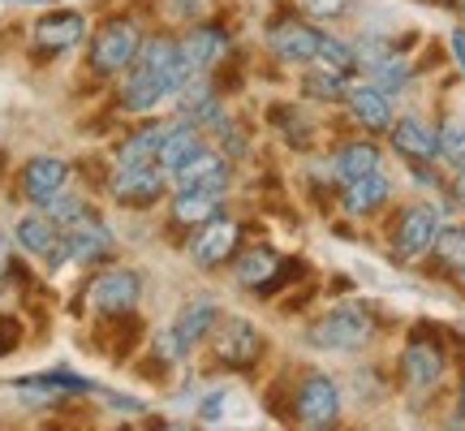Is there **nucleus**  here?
Segmentation results:
<instances>
[{"mask_svg":"<svg viewBox=\"0 0 465 431\" xmlns=\"http://www.w3.org/2000/svg\"><path fill=\"white\" fill-rule=\"evenodd\" d=\"M392 134V147L410 160V165H431L435 155H440V130L427 125V121H418V116H401L388 125Z\"/></svg>","mask_w":465,"mask_h":431,"instance_id":"obj_16","label":"nucleus"},{"mask_svg":"<svg viewBox=\"0 0 465 431\" xmlns=\"http://www.w3.org/2000/svg\"><path fill=\"white\" fill-rule=\"evenodd\" d=\"M276 267H281V255L272 246H250L246 255H237L232 276H237V285H246V289H263L276 276Z\"/></svg>","mask_w":465,"mask_h":431,"instance_id":"obj_26","label":"nucleus"},{"mask_svg":"<svg viewBox=\"0 0 465 431\" xmlns=\"http://www.w3.org/2000/svg\"><path fill=\"white\" fill-rule=\"evenodd\" d=\"M220 203H224V190H203V185H182L177 199H173V220L177 225H190L199 229L207 220L220 216Z\"/></svg>","mask_w":465,"mask_h":431,"instance_id":"obj_20","label":"nucleus"},{"mask_svg":"<svg viewBox=\"0 0 465 431\" xmlns=\"http://www.w3.org/2000/svg\"><path fill=\"white\" fill-rule=\"evenodd\" d=\"M306 9L315 17H336V14H345L349 9V0H306Z\"/></svg>","mask_w":465,"mask_h":431,"instance_id":"obj_34","label":"nucleus"},{"mask_svg":"<svg viewBox=\"0 0 465 431\" xmlns=\"http://www.w3.org/2000/svg\"><path fill=\"white\" fill-rule=\"evenodd\" d=\"M272 121H276V125H284L281 134L293 143V147H306V143H311V125H306L293 108H272Z\"/></svg>","mask_w":465,"mask_h":431,"instance_id":"obj_32","label":"nucleus"},{"mask_svg":"<svg viewBox=\"0 0 465 431\" xmlns=\"http://www.w3.org/2000/svg\"><path fill=\"white\" fill-rule=\"evenodd\" d=\"M216 319H220V311H216V302L212 298H190L185 302L182 316H177V324H173V341L182 346V354L199 346L203 336H212Z\"/></svg>","mask_w":465,"mask_h":431,"instance_id":"obj_19","label":"nucleus"},{"mask_svg":"<svg viewBox=\"0 0 465 431\" xmlns=\"http://www.w3.org/2000/svg\"><path fill=\"white\" fill-rule=\"evenodd\" d=\"M22 5H52V0H22Z\"/></svg>","mask_w":465,"mask_h":431,"instance_id":"obj_40","label":"nucleus"},{"mask_svg":"<svg viewBox=\"0 0 465 431\" xmlns=\"http://www.w3.org/2000/svg\"><path fill=\"white\" fill-rule=\"evenodd\" d=\"M388 195H392V185H388V177H383V173H366V177H353V182H345L341 207H345L349 216L380 212L383 203H388Z\"/></svg>","mask_w":465,"mask_h":431,"instance_id":"obj_24","label":"nucleus"},{"mask_svg":"<svg viewBox=\"0 0 465 431\" xmlns=\"http://www.w3.org/2000/svg\"><path fill=\"white\" fill-rule=\"evenodd\" d=\"M83 35H86V17L78 14V9H56V14L48 17H39L35 22V48L44 52V56H56V52H69V48H78L83 44Z\"/></svg>","mask_w":465,"mask_h":431,"instance_id":"obj_14","label":"nucleus"},{"mask_svg":"<svg viewBox=\"0 0 465 431\" xmlns=\"http://www.w3.org/2000/svg\"><path fill=\"white\" fill-rule=\"evenodd\" d=\"M449 44H452V52H457V65L465 69V26H457V31H452Z\"/></svg>","mask_w":465,"mask_h":431,"instance_id":"obj_35","label":"nucleus"},{"mask_svg":"<svg viewBox=\"0 0 465 431\" xmlns=\"http://www.w3.org/2000/svg\"><path fill=\"white\" fill-rule=\"evenodd\" d=\"M383 155L375 143H366V138H353V143H341L332 151V173L341 182H353V177H366V173H380Z\"/></svg>","mask_w":465,"mask_h":431,"instance_id":"obj_23","label":"nucleus"},{"mask_svg":"<svg viewBox=\"0 0 465 431\" xmlns=\"http://www.w3.org/2000/svg\"><path fill=\"white\" fill-rule=\"evenodd\" d=\"M452 199L465 207V168H457V177H452Z\"/></svg>","mask_w":465,"mask_h":431,"instance_id":"obj_37","label":"nucleus"},{"mask_svg":"<svg viewBox=\"0 0 465 431\" xmlns=\"http://www.w3.org/2000/svg\"><path fill=\"white\" fill-rule=\"evenodd\" d=\"M203 415H207V418H216V415H220V397H207V406H203Z\"/></svg>","mask_w":465,"mask_h":431,"instance_id":"obj_38","label":"nucleus"},{"mask_svg":"<svg viewBox=\"0 0 465 431\" xmlns=\"http://www.w3.org/2000/svg\"><path fill=\"white\" fill-rule=\"evenodd\" d=\"M345 74H336V69H319V74H306V95L311 100H345Z\"/></svg>","mask_w":465,"mask_h":431,"instance_id":"obj_30","label":"nucleus"},{"mask_svg":"<svg viewBox=\"0 0 465 431\" xmlns=\"http://www.w3.org/2000/svg\"><path fill=\"white\" fill-rule=\"evenodd\" d=\"M199 151H203L199 125H190V121H182V125H168L164 143H160V168H164V173H177V168H182L185 160H194Z\"/></svg>","mask_w":465,"mask_h":431,"instance_id":"obj_25","label":"nucleus"},{"mask_svg":"<svg viewBox=\"0 0 465 431\" xmlns=\"http://www.w3.org/2000/svg\"><path fill=\"white\" fill-rule=\"evenodd\" d=\"M345 104H349V116L362 125V130L380 134L392 125V104H388V91L375 83H358L345 91Z\"/></svg>","mask_w":465,"mask_h":431,"instance_id":"obj_17","label":"nucleus"},{"mask_svg":"<svg viewBox=\"0 0 465 431\" xmlns=\"http://www.w3.org/2000/svg\"><path fill=\"white\" fill-rule=\"evenodd\" d=\"M168 125L164 121H147V125H138L134 134L121 138V147H116V165H160V143H164Z\"/></svg>","mask_w":465,"mask_h":431,"instance_id":"obj_22","label":"nucleus"},{"mask_svg":"<svg viewBox=\"0 0 465 431\" xmlns=\"http://www.w3.org/2000/svg\"><path fill=\"white\" fill-rule=\"evenodd\" d=\"M315 61H319L323 69H336V74H349V69H358V61H353V48H349L345 39H332V35H319Z\"/></svg>","mask_w":465,"mask_h":431,"instance_id":"obj_29","label":"nucleus"},{"mask_svg":"<svg viewBox=\"0 0 465 431\" xmlns=\"http://www.w3.org/2000/svg\"><path fill=\"white\" fill-rule=\"evenodd\" d=\"M9 267H14V259H9V237L0 233V276H9Z\"/></svg>","mask_w":465,"mask_h":431,"instance_id":"obj_36","label":"nucleus"},{"mask_svg":"<svg viewBox=\"0 0 465 431\" xmlns=\"http://www.w3.org/2000/svg\"><path fill=\"white\" fill-rule=\"evenodd\" d=\"M319 35L315 26H306L298 17H276L272 31H267V48L276 61H289V65H302V61H315L319 52Z\"/></svg>","mask_w":465,"mask_h":431,"instance_id":"obj_12","label":"nucleus"},{"mask_svg":"<svg viewBox=\"0 0 465 431\" xmlns=\"http://www.w3.org/2000/svg\"><path fill=\"white\" fill-rule=\"evenodd\" d=\"M65 182H69V165L61 155H35V160L22 165V195L31 203L52 199Z\"/></svg>","mask_w":465,"mask_h":431,"instance_id":"obj_18","label":"nucleus"},{"mask_svg":"<svg viewBox=\"0 0 465 431\" xmlns=\"http://www.w3.org/2000/svg\"><path fill=\"white\" fill-rule=\"evenodd\" d=\"M177 185H203V190H229V177H232V168L229 160L220 155V151H207L203 147L194 160H185L177 173Z\"/></svg>","mask_w":465,"mask_h":431,"instance_id":"obj_21","label":"nucleus"},{"mask_svg":"<svg viewBox=\"0 0 465 431\" xmlns=\"http://www.w3.org/2000/svg\"><path fill=\"white\" fill-rule=\"evenodd\" d=\"M177 44H182V56H185V65H190V74H207V69H216L229 56V31L216 26V22L190 26Z\"/></svg>","mask_w":465,"mask_h":431,"instance_id":"obj_13","label":"nucleus"},{"mask_svg":"<svg viewBox=\"0 0 465 431\" xmlns=\"http://www.w3.org/2000/svg\"><path fill=\"white\" fill-rule=\"evenodd\" d=\"M315 431H323V427H315Z\"/></svg>","mask_w":465,"mask_h":431,"instance_id":"obj_41","label":"nucleus"},{"mask_svg":"<svg viewBox=\"0 0 465 431\" xmlns=\"http://www.w3.org/2000/svg\"><path fill=\"white\" fill-rule=\"evenodd\" d=\"M444 366H449V358H444L440 336H431V332H422V328H418L414 336L405 341V349H401V376H405V384H410L414 393L435 388L440 376H444Z\"/></svg>","mask_w":465,"mask_h":431,"instance_id":"obj_6","label":"nucleus"},{"mask_svg":"<svg viewBox=\"0 0 465 431\" xmlns=\"http://www.w3.org/2000/svg\"><path fill=\"white\" fill-rule=\"evenodd\" d=\"M440 229L444 225H440V212L431 203H410L397 216V225H392V250L401 259H418V255H427L435 246V233Z\"/></svg>","mask_w":465,"mask_h":431,"instance_id":"obj_8","label":"nucleus"},{"mask_svg":"<svg viewBox=\"0 0 465 431\" xmlns=\"http://www.w3.org/2000/svg\"><path fill=\"white\" fill-rule=\"evenodd\" d=\"M39 207H44V216H48V220H56L61 229H65V225H74V220H83V216L91 212V207H86V199L65 195V190H56V195H52V199H44Z\"/></svg>","mask_w":465,"mask_h":431,"instance_id":"obj_28","label":"nucleus"},{"mask_svg":"<svg viewBox=\"0 0 465 431\" xmlns=\"http://www.w3.org/2000/svg\"><path fill=\"white\" fill-rule=\"evenodd\" d=\"M440 155L449 165L465 168V121H444L440 125Z\"/></svg>","mask_w":465,"mask_h":431,"instance_id":"obj_31","label":"nucleus"},{"mask_svg":"<svg viewBox=\"0 0 465 431\" xmlns=\"http://www.w3.org/2000/svg\"><path fill=\"white\" fill-rule=\"evenodd\" d=\"M185 78H190V65L182 56V44L173 35H151V39H143L134 65L125 69L116 104L125 113H151L164 95H177Z\"/></svg>","mask_w":465,"mask_h":431,"instance_id":"obj_1","label":"nucleus"},{"mask_svg":"<svg viewBox=\"0 0 465 431\" xmlns=\"http://www.w3.org/2000/svg\"><path fill=\"white\" fill-rule=\"evenodd\" d=\"M457 415H461V423H465V380H461V397H457Z\"/></svg>","mask_w":465,"mask_h":431,"instance_id":"obj_39","label":"nucleus"},{"mask_svg":"<svg viewBox=\"0 0 465 431\" xmlns=\"http://www.w3.org/2000/svg\"><path fill=\"white\" fill-rule=\"evenodd\" d=\"M263 354V336L259 328L242 316H229V319H216V358L232 371H250L259 363Z\"/></svg>","mask_w":465,"mask_h":431,"instance_id":"obj_9","label":"nucleus"},{"mask_svg":"<svg viewBox=\"0 0 465 431\" xmlns=\"http://www.w3.org/2000/svg\"><path fill=\"white\" fill-rule=\"evenodd\" d=\"M168 173L160 165H113L108 190L121 207H151V203L164 195Z\"/></svg>","mask_w":465,"mask_h":431,"instance_id":"obj_7","label":"nucleus"},{"mask_svg":"<svg viewBox=\"0 0 465 431\" xmlns=\"http://www.w3.org/2000/svg\"><path fill=\"white\" fill-rule=\"evenodd\" d=\"M17 341H22V324H17L14 316H0V358L14 354Z\"/></svg>","mask_w":465,"mask_h":431,"instance_id":"obj_33","label":"nucleus"},{"mask_svg":"<svg viewBox=\"0 0 465 431\" xmlns=\"http://www.w3.org/2000/svg\"><path fill=\"white\" fill-rule=\"evenodd\" d=\"M65 246H69V259H78V264H100L113 255V233L104 225L95 212H86L83 220H74L65 225Z\"/></svg>","mask_w":465,"mask_h":431,"instance_id":"obj_15","label":"nucleus"},{"mask_svg":"<svg viewBox=\"0 0 465 431\" xmlns=\"http://www.w3.org/2000/svg\"><path fill=\"white\" fill-rule=\"evenodd\" d=\"M237 242H242V225H237V220H224V216H216V220L199 225V233L190 237V259L212 272V267L229 264L232 255H237Z\"/></svg>","mask_w":465,"mask_h":431,"instance_id":"obj_10","label":"nucleus"},{"mask_svg":"<svg viewBox=\"0 0 465 431\" xmlns=\"http://www.w3.org/2000/svg\"><path fill=\"white\" fill-rule=\"evenodd\" d=\"M138 294H143L138 272H130V267H108L100 276H91V285H86V306L116 319V316H130L134 306H138Z\"/></svg>","mask_w":465,"mask_h":431,"instance_id":"obj_4","label":"nucleus"},{"mask_svg":"<svg viewBox=\"0 0 465 431\" xmlns=\"http://www.w3.org/2000/svg\"><path fill=\"white\" fill-rule=\"evenodd\" d=\"M336 415H341V388L332 384V376L311 371V376L298 384V393H293V418H298L306 431H315V427L336 423Z\"/></svg>","mask_w":465,"mask_h":431,"instance_id":"obj_5","label":"nucleus"},{"mask_svg":"<svg viewBox=\"0 0 465 431\" xmlns=\"http://www.w3.org/2000/svg\"><path fill=\"white\" fill-rule=\"evenodd\" d=\"M17 246L39 255V259H48V267H61L69 264V246H65V233L56 220H48L44 212H31L17 220Z\"/></svg>","mask_w":465,"mask_h":431,"instance_id":"obj_11","label":"nucleus"},{"mask_svg":"<svg viewBox=\"0 0 465 431\" xmlns=\"http://www.w3.org/2000/svg\"><path fill=\"white\" fill-rule=\"evenodd\" d=\"M435 264L444 267L449 276H457V281H465V229L461 225H449V229L435 233Z\"/></svg>","mask_w":465,"mask_h":431,"instance_id":"obj_27","label":"nucleus"},{"mask_svg":"<svg viewBox=\"0 0 465 431\" xmlns=\"http://www.w3.org/2000/svg\"><path fill=\"white\" fill-rule=\"evenodd\" d=\"M143 48V35H138V22L134 17H108L95 39H91V69L100 78H113V74H125L134 65V56Z\"/></svg>","mask_w":465,"mask_h":431,"instance_id":"obj_3","label":"nucleus"},{"mask_svg":"<svg viewBox=\"0 0 465 431\" xmlns=\"http://www.w3.org/2000/svg\"><path fill=\"white\" fill-rule=\"evenodd\" d=\"M371 336H375V316H371L366 306H353V302H345V306L328 311V316L315 319V324H311V332H306V341H311V346H315V349H332V354L362 349Z\"/></svg>","mask_w":465,"mask_h":431,"instance_id":"obj_2","label":"nucleus"}]
</instances>
